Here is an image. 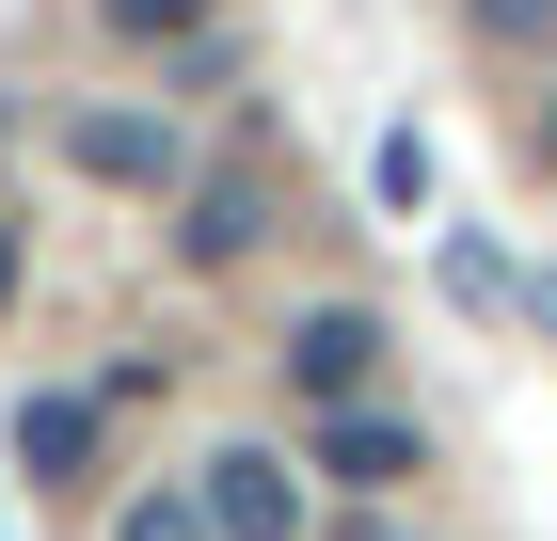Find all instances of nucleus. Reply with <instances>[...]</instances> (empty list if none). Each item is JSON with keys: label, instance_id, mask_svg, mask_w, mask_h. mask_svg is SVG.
<instances>
[{"label": "nucleus", "instance_id": "f257e3e1", "mask_svg": "<svg viewBox=\"0 0 557 541\" xmlns=\"http://www.w3.org/2000/svg\"><path fill=\"white\" fill-rule=\"evenodd\" d=\"M367 367H383V319H367V303H302V319H287L302 415H367Z\"/></svg>", "mask_w": 557, "mask_h": 541}, {"label": "nucleus", "instance_id": "f03ea898", "mask_svg": "<svg viewBox=\"0 0 557 541\" xmlns=\"http://www.w3.org/2000/svg\"><path fill=\"white\" fill-rule=\"evenodd\" d=\"M208 541H302V462L223 446V462H208Z\"/></svg>", "mask_w": 557, "mask_h": 541}, {"label": "nucleus", "instance_id": "7ed1b4c3", "mask_svg": "<svg viewBox=\"0 0 557 541\" xmlns=\"http://www.w3.org/2000/svg\"><path fill=\"white\" fill-rule=\"evenodd\" d=\"M64 160H81L96 192H175V112H128V96H112V112L64 127Z\"/></svg>", "mask_w": 557, "mask_h": 541}, {"label": "nucleus", "instance_id": "20e7f679", "mask_svg": "<svg viewBox=\"0 0 557 541\" xmlns=\"http://www.w3.org/2000/svg\"><path fill=\"white\" fill-rule=\"evenodd\" d=\"M319 478L398 494V478H430V446H414V415H319Z\"/></svg>", "mask_w": 557, "mask_h": 541}, {"label": "nucleus", "instance_id": "39448f33", "mask_svg": "<svg viewBox=\"0 0 557 541\" xmlns=\"http://www.w3.org/2000/svg\"><path fill=\"white\" fill-rule=\"evenodd\" d=\"M16 462H33L48 494H64V478H96V398H16Z\"/></svg>", "mask_w": 557, "mask_h": 541}, {"label": "nucleus", "instance_id": "423d86ee", "mask_svg": "<svg viewBox=\"0 0 557 541\" xmlns=\"http://www.w3.org/2000/svg\"><path fill=\"white\" fill-rule=\"evenodd\" d=\"M175 239L208 255V271H223V255H256V192H239V175H208V192H191V223H175Z\"/></svg>", "mask_w": 557, "mask_h": 541}, {"label": "nucleus", "instance_id": "0eeeda50", "mask_svg": "<svg viewBox=\"0 0 557 541\" xmlns=\"http://www.w3.org/2000/svg\"><path fill=\"white\" fill-rule=\"evenodd\" d=\"M112 541H208V494H191V478H175V494H128Z\"/></svg>", "mask_w": 557, "mask_h": 541}, {"label": "nucleus", "instance_id": "6e6552de", "mask_svg": "<svg viewBox=\"0 0 557 541\" xmlns=\"http://www.w3.org/2000/svg\"><path fill=\"white\" fill-rule=\"evenodd\" d=\"M462 16H478L494 48H542V33H557V0H462Z\"/></svg>", "mask_w": 557, "mask_h": 541}, {"label": "nucleus", "instance_id": "1a4fd4ad", "mask_svg": "<svg viewBox=\"0 0 557 541\" xmlns=\"http://www.w3.org/2000/svg\"><path fill=\"white\" fill-rule=\"evenodd\" d=\"M208 0H112V33H191Z\"/></svg>", "mask_w": 557, "mask_h": 541}, {"label": "nucleus", "instance_id": "9d476101", "mask_svg": "<svg viewBox=\"0 0 557 541\" xmlns=\"http://www.w3.org/2000/svg\"><path fill=\"white\" fill-rule=\"evenodd\" d=\"M0 303H16V239H0Z\"/></svg>", "mask_w": 557, "mask_h": 541}, {"label": "nucleus", "instance_id": "9b49d317", "mask_svg": "<svg viewBox=\"0 0 557 541\" xmlns=\"http://www.w3.org/2000/svg\"><path fill=\"white\" fill-rule=\"evenodd\" d=\"M350 541H398V526H350Z\"/></svg>", "mask_w": 557, "mask_h": 541}]
</instances>
